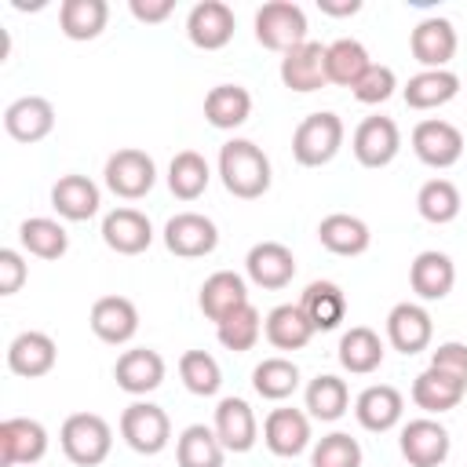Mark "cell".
I'll return each instance as SVG.
<instances>
[{
    "label": "cell",
    "mask_w": 467,
    "mask_h": 467,
    "mask_svg": "<svg viewBox=\"0 0 467 467\" xmlns=\"http://www.w3.org/2000/svg\"><path fill=\"white\" fill-rule=\"evenodd\" d=\"M120 438L128 441V449H135L139 456H157L168 449L171 441V420L161 405L153 401H131L120 412Z\"/></svg>",
    "instance_id": "5"
},
{
    "label": "cell",
    "mask_w": 467,
    "mask_h": 467,
    "mask_svg": "<svg viewBox=\"0 0 467 467\" xmlns=\"http://www.w3.org/2000/svg\"><path fill=\"white\" fill-rule=\"evenodd\" d=\"M102 241L117 255H139L153 244V226L139 208H113L102 219Z\"/></svg>",
    "instance_id": "20"
},
{
    "label": "cell",
    "mask_w": 467,
    "mask_h": 467,
    "mask_svg": "<svg viewBox=\"0 0 467 467\" xmlns=\"http://www.w3.org/2000/svg\"><path fill=\"white\" fill-rule=\"evenodd\" d=\"M412 153L427 168H452L463 157V131L452 120L427 117L412 128Z\"/></svg>",
    "instance_id": "7"
},
{
    "label": "cell",
    "mask_w": 467,
    "mask_h": 467,
    "mask_svg": "<svg viewBox=\"0 0 467 467\" xmlns=\"http://www.w3.org/2000/svg\"><path fill=\"white\" fill-rule=\"evenodd\" d=\"M299 306L314 325V332H332L347 317V296L336 281H310L299 296Z\"/></svg>",
    "instance_id": "30"
},
{
    "label": "cell",
    "mask_w": 467,
    "mask_h": 467,
    "mask_svg": "<svg viewBox=\"0 0 467 467\" xmlns=\"http://www.w3.org/2000/svg\"><path fill=\"white\" fill-rule=\"evenodd\" d=\"M409 51L423 69H445L449 58L456 55V29L449 18H423L416 22V29L409 33Z\"/></svg>",
    "instance_id": "16"
},
{
    "label": "cell",
    "mask_w": 467,
    "mask_h": 467,
    "mask_svg": "<svg viewBox=\"0 0 467 467\" xmlns=\"http://www.w3.org/2000/svg\"><path fill=\"white\" fill-rule=\"evenodd\" d=\"M212 182V168L197 150H179L168 164V190L179 201H197Z\"/></svg>",
    "instance_id": "39"
},
{
    "label": "cell",
    "mask_w": 467,
    "mask_h": 467,
    "mask_svg": "<svg viewBox=\"0 0 467 467\" xmlns=\"http://www.w3.org/2000/svg\"><path fill=\"white\" fill-rule=\"evenodd\" d=\"M99 204H102V193L88 175L73 171L51 186V208L69 223H88L91 215H99Z\"/></svg>",
    "instance_id": "27"
},
{
    "label": "cell",
    "mask_w": 467,
    "mask_h": 467,
    "mask_svg": "<svg viewBox=\"0 0 467 467\" xmlns=\"http://www.w3.org/2000/svg\"><path fill=\"white\" fill-rule=\"evenodd\" d=\"M263 332H266V343L277 350H303L314 339V325L306 321L299 303H277L263 317Z\"/></svg>",
    "instance_id": "31"
},
{
    "label": "cell",
    "mask_w": 467,
    "mask_h": 467,
    "mask_svg": "<svg viewBox=\"0 0 467 467\" xmlns=\"http://www.w3.org/2000/svg\"><path fill=\"white\" fill-rule=\"evenodd\" d=\"M212 431L219 434L226 452H248L259 441V423H255V412L244 398H223L215 405Z\"/></svg>",
    "instance_id": "22"
},
{
    "label": "cell",
    "mask_w": 467,
    "mask_h": 467,
    "mask_svg": "<svg viewBox=\"0 0 467 467\" xmlns=\"http://www.w3.org/2000/svg\"><path fill=\"white\" fill-rule=\"evenodd\" d=\"M343 135H347V128H343V120L332 109H317V113L303 117L299 128L292 131V157H296V164H303V168L328 164L339 153Z\"/></svg>",
    "instance_id": "3"
},
{
    "label": "cell",
    "mask_w": 467,
    "mask_h": 467,
    "mask_svg": "<svg viewBox=\"0 0 467 467\" xmlns=\"http://www.w3.org/2000/svg\"><path fill=\"white\" fill-rule=\"evenodd\" d=\"M310 467H361V445H358V438H350L343 431L325 434L314 445V452H310Z\"/></svg>",
    "instance_id": "45"
},
{
    "label": "cell",
    "mask_w": 467,
    "mask_h": 467,
    "mask_svg": "<svg viewBox=\"0 0 467 467\" xmlns=\"http://www.w3.org/2000/svg\"><path fill=\"white\" fill-rule=\"evenodd\" d=\"M409 285H412V292H416L423 303L445 299V296L452 292V285H456V266H452V259H449L445 252L427 248V252H420V255L412 259V266H409Z\"/></svg>",
    "instance_id": "25"
},
{
    "label": "cell",
    "mask_w": 467,
    "mask_h": 467,
    "mask_svg": "<svg viewBox=\"0 0 467 467\" xmlns=\"http://www.w3.org/2000/svg\"><path fill=\"white\" fill-rule=\"evenodd\" d=\"M179 379H182V387H186L190 394L212 398V394H219V387H223V368H219V361H215L208 350H186V354L179 358Z\"/></svg>",
    "instance_id": "43"
},
{
    "label": "cell",
    "mask_w": 467,
    "mask_h": 467,
    "mask_svg": "<svg viewBox=\"0 0 467 467\" xmlns=\"http://www.w3.org/2000/svg\"><path fill=\"white\" fill-rule=\"evenodd\" d=\"M223 460H226V449H223L219 434L204 423H190L175 438V463L179 467H223Z\"/></svg>",
    "instance_id": "35"
},
{
    "label": "cell",
    "mask_w": 467,
    "mask_h": 467,
    "mask_svg": "<svg viewBox=\"0 0 467 467\" xmlns=\"http://www.w3.org/2000/svg\"><path fill=\"white\" fill-rule=\"evenodd\" d=\"M263 441L274 456H299L310 445V416L303 409H270L263 420Z\"/></svg>",
    "instance_id": "23"
},
{
    "label": "cell",
    "mask_w": 467,
    "mask_h": 467,
    "mask_svg": "<svg viewBox=\"0 0 467 467\" xmlns=\"http://www.w3.org/2000/svg\"><path fill=\"white\" fill-rule=\"evenodd\" d=\"M281 84L288 91H299V95H310L317 88L328 84V69H325V44L317 40H306L299 47H292L288 55H281Z\"/></svg>",
    "instance_id": "17"
},
{
    "label": "cell",
    "mask_w": 467,
    "mask_h": 467,
    "mask_svg": "<svg viewBox=\"0 0 467 467\" xmlns=\"http://www.w3.org/2000/svg\"><path fill=\"white\" fill-rule=\"evenodd\" d=\"M4 131L15 142H40L55 131V106L44 95H22L4 109Z\"/></svg>",
    "instance_id": "18"
},
{
    "label": "cell",
    "mask_w": 467,
    "mask_h": 467,
    "mask_svg": "<svg viewBox=\"0 0 467 467\" xmlns=\"http://www.w3.org/2000/svg\"><path fill=\"white\" fill-rule=\"evenodd\" d=\"M255 40L266 51L288 55L292 47L306 44V11L292 0H270L255 11Z\"/></svg>",
    "instance_id": "4"
},
{
    "label": "cell",
    "mask_w": 467,
    "mask_h": 467,
    "mask_svg": "<svg viewBox=\"0 0 467 467\" xmlns=\"http://www.w3.org/2000/svg\"><path fill=\"white\" fill-rule=\"evenodd\" d=\"M463 394H467V387L460 379H452V376H445V372H438L431 365L412 379V401L427 416H441V412L456 409L463 401Z\"/></svg>",
    "instance_id": "32"
},
{
    "label": "cell",
    "mask_w": 467,
    "mask_h": 467,
    "mask_svg": "<svg viewBox=\"0 0 467 467\" xmlns=\"http://www.w3.org/2000/svg\"><path fill=\"white\" fill-rule=\"evenodd\" d=\"M215 336H219V343H223L226 350L244 354V350H252L255 339L263 336V317H259V310H255L252 303H244L241 310H234L230 317H223V321L215 325Z\"/></svg>",
    "instance_id": "44"
},
{
    "label": "cell",
    "mask_w": 467,
    "mask_h": 467,
    "mask_svg": "<svg viewBox=\"0 0 467 467\" xmlns=\"http://www.w3.org/2000/svg\"><path fill=\"white\" fill-rule=\"evenodd\" d=\"M368 66H372V58H368V51H365V44H361V40H354V36H339V40L325 44V69H328V84L354 88Z\"/></svg>",
    "instance_id": "36"
},
{
    "label": "cell",
    "mask_w": 467,
    "mask_h": 467,
    "mask_svg": "<svg viewBox=\"0 0 467 467\" xmlns=\"http://www.w3.org/2000/svg\"><path fill=\"white\" fill-rule=\"evenodd\" d=\"M91 332L109 343V347H124L135 339L139 332V310L128 296H102L91 303V317H88Z\"/></svg>",
    "instance_id": "13"
},
{
    "label": "cell",
    "mask_w": 467,
    "mask_h": 467,
    "mask_svg": "<svg viewBox=\"0 0 467 467\" xmlns=\"http://www.w3.org/2000/svg\"><path fill=\"white\" fill-rule=\"evenodd\" d=\"M460 208H463V197H460L456 182H449V179H427L416 193V212L434 226L452 223L460 215Z\"/></svg>",
    "instance_id": "42"
},
{
    "label": "cell",
    "mask_w": 467,
    "mask_h": 467,
    "mask_svg": "<svg viewBox=\"0 0 467 467\" xmlns=\"http://www.w3.org/2000/svg\"><path fill=\"white\" fill-rule=\"evenodd\" d=\"M55 361H58V347H55V339L47 332L29 328V332H18L7 343V368L15 376L40 379V376H47L55 368Z\"/></svg>",
    "instance_id": "21"
},
{
    "label": "cell",
    "mask_w": 467,
    "mask_h": 467,
    "mask_svg": "<svg viewBox=\"0 0 467 467\" xmlns=\"http://www.w3.org/2000/svg\"><path fill=\"white\" fill-rule=\"evenodd\" d=\"M18 241L29 255L36 259H62L66 248H69V234L58 219H47V215H33V219H22L18 226Z\"/></svg>",
    "instance_id": "40"
},
{
    "label": "cell",
    "mask_w": 467,
    "mask_h": 467,
    "mask_svg": "<svg viewBox=\"0 0 467 467\" xmlns=\"http://www.w3.org/2000/svg\"><path fill=\"white\" fill-rule=\"evenodd\" d=\"M26 259L15 248H0V296H15L26 285Z\"/></svg>",
    "instance_id": "48"
},
{
    "label": "cell",
    "mask_w": 467,
    "mask_h": 467,
    "mask_svg": "<svg viewBox=\"0 0 467 467\" xmlns=\"http://www.w3.org/2000/svg\"><path fill=\"white\" fill-rule=\"evenodd\" d=\"M350 150H354L358 164L387 168L401 150V131L390 117H365L350 135Z\"/></svg>",
    "instance_id": "11"
},
{
    "label": "cell",
    "mask_w": 467,
    "mask_h": 467,
    "mask_svg": "<svg viewBox=\"0 0 467 467\" xmlns=\"http://www.w3.org/2000/svg\"><path fill=\"white\" fill-rule=\"evenodd\" d=\"M102 179L109 186V193L124 197V201H139L153 190L157 182V164L146 150H117L106 157V168H102Z\"/></svg>",
    "instance_id": "6"
},
{
    "label": "cell",
    "mask_w": 467,
    "mask_h": 467,
    "mask_svg": "<svg viewBox=\"0 0 467 467\" xmlns=\"http://www.w3.org/2000/svg\"><path fill=\"white\" fill-rule=\"evenodd\" d=\"M128 11H131L139 22L157 26V22H164V18L175 11V4H171V0H131V4H128Z\"/></svg>",
    "instance_id": "49"
},
{
    "label": "cell",
    "mask_w": 467,
    "mask_h": 467,
    "mask_svg": "<svg viewBox=\"0 0 467 467\" xmlns=\"http://www.w3.org/2000/svg\"><path fill=\"white\" fill-rule=\"evenodd\" d=\"M431 336H434V321H431L423 303H394L390 306V314H387V343L398 354L412 358V354L427 350Z\"/></svg>",
    "instance_id": "12"
},
{
    "label": "cell",
    "mask_w": 467,
    "mask_h": 467,
    "mask_svg": "<svg viewBox=\"0 0 467 467\" xmlns=\"http://www.w3.org/2000/svg\"><path fill=\"white\" fill-rule=\"evenodd\" d=\"M109 22V4L106 0H62L58 7V26L69 40H95Z\"/></svg>",
    "instance_id": "38"
},
{
    "label": "cell",
    "mask_w": 467,
    "mask_h": 467,
    "mask_svg": "<svg viewBox=\"0 0 467 467\" xmlns=\"http://www.w3.org/2000/svg\"><path fill=\"white\" fill-rule=\"evenodd\" d=\"M219 244V226L201 212H179L164 223V248L179 259L212 255Z\"/></svg>",
    "instance_id": "8"
},
{
    "label": "cell",
    "mask_w": 467,
    "mask_h": 467,
    "mask_svg": "<svg viewBox=\"0 0 467 467\" xmlns=\"http://www.w3.org/2000/svg\"><path fill=\"white\" fill-rule=\"evenodd\" d=\"M62 452L77 467H99L113 449V427L99 412H73L58 431Z\"/></svg>",
    "instance_id": "2"
},
{
    "label": "cell",
    "mask_w": 467,
    "mask_h": 467,
    "mask_svg": "<svg viewBox=\"0 0 467 467\" xmlns=\"http://www.w3.org/2000/svg\"><path fill=\"white\" fill-rule=\"evenodd\" d=\"M252 387L259 398L266 401H285L296 394L299 387V365L288 361V358H263L255 368H252Z\"/></svg>",
    "instance_id": "41"
},
{
    "label": "cell",
    "mask_w": 467,
    "mask_h": 467,
    "mask_svg": "<svg viewBox=\"0 0 467 467\" xmlns=\"http://www.w3.org/2000/svg\"><path fill=\"white\" fill-rule=\"evenodd\" d=\"M401 412H405V398H401V390L390 387V383H372V387H365V390L358 394V401H354L358 423H361L365 431H372V434H383V431L398 427V423H401Z\"/></svg>",
    "instance_id": "24"
},
{
    "label": "cell",
    "mask_w": 467,
    "mask_h": 467,
    "mask_svg": "<svg viewBox=\"0 0 467 467\" xmlns=\"http://www.w3.org/2000/svg\"><path fill=\"white\" fill-rule=\"evenodd\" d=\"M113 379H117V387L124 394H135V398L153 394L164 383V358L157 350H150V347H131V350H124L117 358Z\"/></svg>",
    "instance_id": "19"
},
{
    "label": "cell",
    "mask_w": 467,
    "mask_h": 467,
    "mask_svg": "<svg viewBox=\"0 0 467 467\" xmlns=\"http://www.w3.org/2000/svg\"><path fill=\"white\" fill-rule=\"evenodd\" d=\"M252 117V95L241 84H215L204 95V120L219 131H234Z\"/></svg>",
    "instance_id": "33"
},
{
    "label": "cell",
    "mask_w": 467,
    "mask_h": 467,
    "mask_svg": "<svg viewBox=\"0 0 467 467\" xmlns=\"http://www.w3.org/2000/svg\"><path fill=\"white\" fill-rule=\"evenodd\" d=\"M186 36L201 51H219L234 40V11L223 0H201L186 15Z\"/></svg>",
    "instance_id": "14"
},
{
    "label": "cell",
    "mask_w": 467,
    "mask_h": 467,
    "mask_svg": "<svg viewBox=\"0 0 467 467\" xmlns=\"http://www.w3.org/2000/svg\"><path fill=\"white\" fill-rule=\"evenodd\" d=\"M303 401H306V412H310L314 420H321V423H336V420L350 409V390H347V383H343L339 376L321 372V376H314V379L306 383Z\"/></svg>",
    "instance_id": "37"
},
{
    "label": "cell",
    "mask_w": 467,
    "mask_h": 467,
    "mask_svg": "<svg viewBox=\"0 0 467 467\" xmlns=\"http://www.w3.org/2000/svg\"><path fill=\"white\" fill-rule=\"evenodd\" d=\"M317 241L332 255H361V252H368L372 234H368L365 219H358L350 212H332L317 223Z\"/></svg>",
    "instance_id": "28"
},
{
    "label": "cell",
    "mask_w": 467,
    "mask_h": 467,
    "mask_svg": "<svg viewBox=\"0 0 467 467\" xmlns=\"http://www.w3.org/2000/svg\"><path fill=\"white\" fill-rule=\"evenodd\" d=\"M321 15H332V18H347V15H358L361 11V0H317Z\"/></svg>",
    "instance_id": "50"
},
{
    "label": "cell",
    "mask_w": 467,
    "mask_h": 467,
    "mask_svg": "<svg viewBox=\"0 0 467 467\" xmlns=\"http://www.w3.org/2000/svg\"><path fill=\"white\" fill-rule=\"evenodd\" d=\"M431 368H438V372H445L467 387V343H460V339L438 343L431 350Z\"/></svg>",
    "instance_id": "47"
},
{
    "label": "cell",
    "mask_w": 467,
    "mask_h": 467,
    "mask_svg": "<svg viewBox=\"0 0 467 467\" xmlns=\"http://www.w3.org/2000/svg\"><path fill=\"white\" fill-rule=\"evenodd\" d=\"M409 109H438L460 95V77L452 69H420L401 88Z\"/></svg>",
    "instance_id": "29"
},
{
    "label": "cell",
    "mask_w": 467,
    "mask_h": 467,
    "mask_svg": "<svg viewBox=\"0 0 467 467\" xmlns=\"http://www.w3.org/2000/svg\"><path fill=\"white\" fill-rule=\"evenodd\" d=\"M339 365L350 376H368L383 365V339L368 325H354L339 339Z\"/></svg>",
    "instance_id": "34"
},
{
    "label": "cell",
    "mask_w": 467,
    "mask_h": 467,
    "mask_svg": "<svg viewBox=\"0 0 467 467\" xmlns=\"http://www.w3.org/2000/svg\"><path fill=\"white\" fill-rule=\"evenodd\" d=\"M219 179L234 197L255 201L270 190V179H274L270 157L252 139H230L219 150Z\"/></svg>",
    "instance_id": "1"
},
{
    "label": "cell",
    "mask_w": 467,
    "mask_h": 467,
    "mask_svg": "<svg viewBox=\"0 0 467 467\" xmlns=\"http://www.w3.org/2000/svg\"><path fill=\"white\" fill-rule=\"evenodd\" d=\"M47 452V431L40 420L29 416H7L0 423V463L4 467H22V463H40Z\"/></svg>",
    "instance_id": "10"
},
{
    "label": "cell",
    "mask_w": 467,
    "mask_h": 467,
    "mask_svg": "<svg viewBox=\"0 0 467 467\" xmlns=\"http://www.w3.org/2000/svg\"><path fill=\"white\" fill-rule=\"evenodd\" d=\"M398 445H401V456L409 460V467H441L449 460L452 438L438 420L420 416V420H409L401 427Z\"/></svg>",
    "instance_id": "9"
},
{
    "label": "cell",
    "mask_w": 467,
    "mask_h": 467,
    "mask_svg": "<svg viewBox=\"0 0 467 467\" xmlns=\"http://www.w3.org/2000/svg\"><path fill=\"white\" fill-rule=\"evenodd\" d=\"M248 303V285H244V277L241 274H234V270H215L212 277H204V285H201V296H197V306H201V314L208 317V321H223V317H230L234 310H241Z\"/></svg>",
    "instance_id": "26"
},
{
    "label": "cell",
    "mask_w": 467,
    "mask_h": 467,
    "mask_svg": "<svg viewBox=\"0 0 467 467\" xmlns=\"http://www.w3.org/2000/svg\"><path fill=\"white\" fill-rule=\"evenodd\" d=\"M244 274H248L252 285L277 292L296 277V255L281 241H259L244 255Z\"/></svg>",
    "instance_id": "15"
},
{
    "label": "cell",
    "mask_w": 467,
    "mask_h": 467,
    "mask_svg": "<svg viewBox=\"0 0 467 467\" xmlns=\"http://www.w3.org/2000/svg\"><path fill=\"white\" fill-rule=\"evenodd\" d=\"M394 88H398L394 69H390V66L372 62V66L361 73V80L350 88V95H354L358 102H365V106H379V102H387V99L394 95Z\"/></svg>",
    "instance_id": "46"
}]
</instances>
